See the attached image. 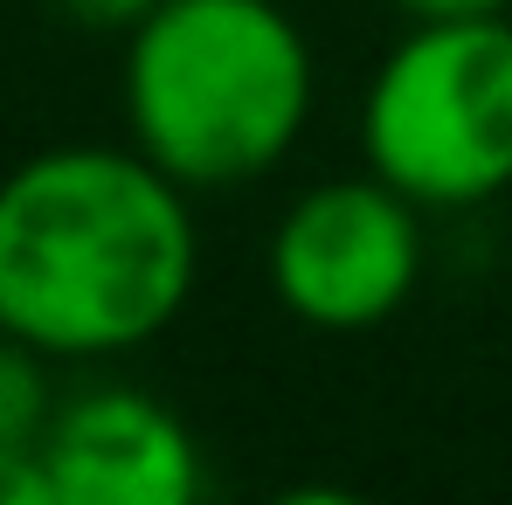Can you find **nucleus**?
Masks as SVG:
<instances>
[{
    "label": "nucleus",
    "instance_id": "obj_7",
    "mask_svg": "<svg viewBox=\"0 0 512 505\" xmlns=\"http://www.w3.org/2000/svg\"><path fill=\"white\" fill-rule=\"evenodd\" d=\"M42 7L70 28H90V35H132L160 0H42Z\"/></svg>",
    "mask_w": 512,
    "mask_h": 505
},
{
    "label": "nucleus",
    "instance_id": "obj_2",
    "mask_svg": "<svg viewBox=\"0 0 512 505\" xmlns=\"http://www.w3.org/2000/svg\"><path fill=\"white\" fill-rule=\"evenodd\" d=\"M132 146L187 194L250 187L312 125V42L277 0H160L118 63Z\"/></svg>",
    "mask_w": 512,
    "mask_h": 505
},
{
    "label": "nucleus",
    "instance_id": "obj_5",
    "mask_svg": "<svg viewBox=\"0 0 512 505\" xmlns=\"http://www.w3.org/2000/svg\"><path fill=\"white\" fill-rule=\"evenodd\" d=\"M42 471L56 505H194L208 492L194 429L146 388L118 381L56 402Z\"/></svg>",
    "mask_w": 512,
    "mask_h": 505
},
{
    "label": "nucleus",
    "instance_id": "obj_6",
    "mask_svg": "<svg viewBox=\"0 0 512 505\" xmlns=\"http://www.w3.org/2000/svg\"><path fill=\"white\" fill-rule=\"evenodd\" d=\"M49 353H35L28 339L0 333V450H42L49 416H56V381H49Z\"/></svg>",
    "mask_w": 512,
    "mask_h": 505
},
{
    "label": "nucleus",
    "instance_id": "obj_3",
    "mask_svg": "<svg viewBox=\"0 0 512 505\" xmlns=\"http://www.w3.org/2000/svg\"><path fill=\"white\" fill-rule=\"evenodd\" d=\"M360 160L416 208H485L512 187V14L409 21L360 97Z\"/></svg>",
    "mask_w": 512,
    "mask_h": 505
},
{
    "label": "nucleus",
    "instance_id": "obj_9",
    "mask_svg": "<svg viewBox=\"0 0 512 505\" xmlns=\"http://www.w3.org/2000/svg\"><path fill=\"white\" fill-rule=\"evenodd\" d=\"M409 21H485V14H512V0H395Z\"/></svg>",
    "mask_w": 512,
    "mask_h": 505
},
{
    "label": "nucleus",
    "instance_id": "obj_1",
    "mask_svg": "<svg viewBox=\"0 0 512 505\" xmlns=\"http://www.w3.org/2000/svg\"><path fill=\"white\" fill-rule=\"evenodd\" d=\"M201 277L194 194L125 146H49L0 173V333L49 360L139 353Z\"/></svg>",
    "mask_w": 512,
    "mask_h": 505
},
{
    "label": "nucleus",
    "instance_id": "obj_4",
    "mask_svg": "<svg viewBox=\"0 0 512 505\" xmlns=\"http://www.w3.org/2000/svg\"><path fill=\"white\" fill-rule=\"evenodd\" d=\"M263 277L291 319L319 333H367L423 284V208L367 167L319 180L277 215Z\"/></svg>",
    "mask_w": 512,
    "mask_h": 505
},
{
    "label": "nucleus",
    "instance_id": "obj_8",
    "mask_svg": "<svg viewBox=\"0 0 512 505\" xmlns=\"http://www.w3.org/2000/svg\"><path fill=\"white\" fill-rule=\"evenodd\" d=\"M0 505H56L42 450H0Z\"/></svg>",
    "mask_w": 512,
    "mask_h": 505
}]
</instances>
